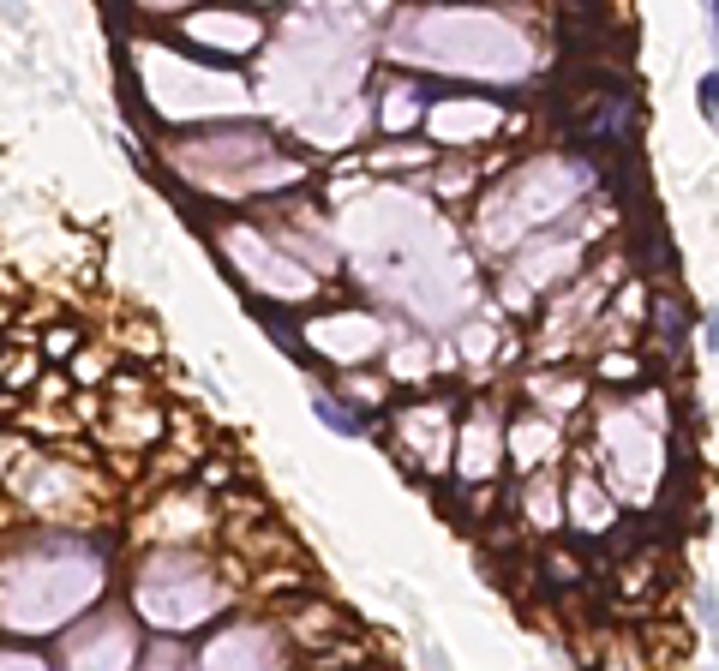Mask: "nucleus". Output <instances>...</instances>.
I'll list each match as a JSON object with an SVG mask.
<instances>
[{"label":"nucleus","instance_id":"obj_1","mask_svg":"<svg viewBox=\"0 0 719 671\" xmlns=\"http://www.w3.org/2000/svg\"><path fill=\"white\" fill-rule=\"evenodd\" d=\"M312 408H318V414H324V420H330V432H342V438H354V432H366V426H360V420H354V414H342V408H336V402H330V396H312Z\"/></svg>","mask_w":719,"mask_h":671},{"label":"nucleus","instance_id":"obj_2","mask_svg":"<svg viewBox=\"0 0 719 671\" xmlns=\"http://www.w3.org/2000/svg\"><path fill=\"white\" fill-rule=\"evenodd\" d=\"M702 114H708V120H719V72H708V78H702Z\"/></svg>","mask_w":719,"mask_h":671},{"label":"nucleus","instance_id":"obj_3","mask_svg":"<svg viewBox=\"0 0 719 671\" xmlns=\"http://www.w3.org/2000/svg\"><path fill=\"white\" fill-rule=\"evenodd\" d=\"M708 348H719V312H708Z\"/></svg>","mask_w":719,"mask_h":671}]
</instances>
